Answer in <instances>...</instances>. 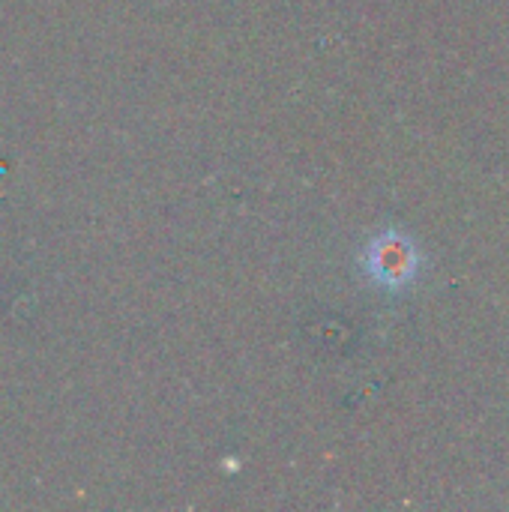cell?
<instances>
[{"label":"cell","mask_w":509,"mask_h":512,"mask_svg":"<svg viewBox=\"0 0 509 512\" xmlns=\"http://www.w3.org/2000/svg\"><path fill=\"white\" fill-rule=\"evenodd\" d=\"M360 267L375 288L402 294L417 282L423 270V255L405 231L387 228L366 243L360 255Z\"/></svg>","instance_id":"obj_1"}]
</instances>
